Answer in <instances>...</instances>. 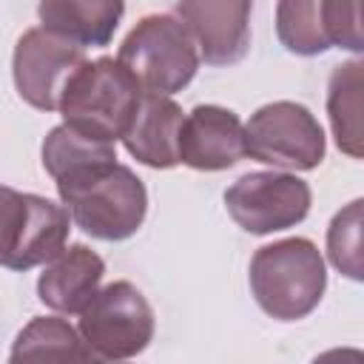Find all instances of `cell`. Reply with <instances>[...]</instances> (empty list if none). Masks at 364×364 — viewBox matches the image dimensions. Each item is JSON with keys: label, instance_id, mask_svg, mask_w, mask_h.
Returning <instances> with one entry per match:
<instances>
[{"label": "cell", "instance_id": "1", "mask_svg": "<svg viewBox=\"0 0 364 364\" xmlns=\"http://www.w3.org/2000/svg\"><path fill=\"white\" fill-rule=\"evenodd\" d=\"M54 185L71 222L91 239L122 242L145 222L148 191L142 179L117 159L74 171Z\"/></svg>", "mask_w": 364, "mask_h": 364}, {"label": "cell", "instance_id": "2", "mask_svg": "<svg viewBox=\"0 0 364 364\" xmlns=\"http://www.w3.org/2000/svg\"><path fill=\"white\" fill-rule=\"evenodd\" d=\"M256 304L276 321L307 318L324 299L327 264L321 250L304 239L290 236L262 245L247 270Z\"/></svg>", "mask_w": 364, "mask_h": 364}, {"label": "cell", "instance_id": "3", "mask_svg": "<svg viewBox=\"0 0 364 364\" xmlns=\"http://www.w3.org/2000/svg\"><path fill=\"white\" fill-rule=\"evenodd\" d=\"M142 85L117 57L85 60L60 94V117L74 131L117 142L136 111Z\"/></svg>", "mask_w": 364, "mask_h": 364}, {"label": "cell", "instance_id": "4", "mask_svg": "<svg viewBox=\"0 0 364 364\" xmlns=\"http://www.w3.org/2000/svg\"><path fill=\"white\" fill-rule=\"evenodd\" d=\"M117 60L142 91L173 97L199 71V48L176 14H145L122 40Z\"/></svg>", "mask_w": 364, "mask_h": 364}, {"label": "cell", "instance_id": "5", "mask_svg": "<svg viewBox=\"0 0 364 364\" xmlns=\"http://www.w3.org/2000/svg\"><path fill=\"white\" fill-rule=\"evenodd\" d=\"M77 316V330L97 361L136 358L154 341V307L142 290L125 279L100 287Z\"/></svg>", "mask_w": 364, "mask_h": 364}, {"label": "cell", "instance_id": "6", "mask_svg": "<svg viewBox=\"0 0 364 364\" xmlns=\"http://www.w3.org/2000/svg\"><path fill=\"white\" fill-rule=\"evenodd\" d=\"M68 230L65 205L0 185V267L31 270L51 262L68 245Z\"/></svg>", "mask_w": 364, "mask_h": 364}, {"label": "cell", "instance_id": "7", "mask_svg": "<svg viewBox=\"0 0 364 364\" xmlns=\"http://www.w3.org/2000/svg\"><path fill=\"white\" fill-rule=\"evenodd\" d=\"M327 136L316 114L293 100H276L245 122V156L279 171H316L324 162Z\"/></svg>", "mask_w": 364, "mask_h": 364}, {"label": "cell", "instance_id": "8", "mask_svg": "<svg viewBox=\"0 0 364 364\" xmlns=\"http://www.w3.org/2000/svg\"><path fill=\"white\" fill-rule=\"evenodd\" d=\"M310 205V185L290 171H253L239 176L225 191V208L230 219L253 236L296 228L307 219Z\"/></svg>", "mask_w": 364, "mask_h": 364}, {"label": "cell", "instance_id": "9", "mask_svg": "<svg viewBox=\"0 0 364 364\" xmlns=\"http://www.w3.org/2000/svg\"><path fill=\"white\" fill-rule=\"evenodd\" d=\"M85 63V48L51 31L28 28L20 34L11 57L14 88L23 102L37 111H57L68 77Z\"/></svg>", "mask_w": 364, "mask_h": 364}, {"label": "cell", "instance_id": "10", "mask_svg": "<svg viewBox=\"0 0 364 364\" xmlns=\"http://www.w3.org/2000/svg\"><path fill=\"white\" fill-rule=\"evenodd\" d=\"M253 0H176V17L191 31L208 65H236L250 48Z\"/></svg>", "mask_w": 364, "mask_h": 364}, {"label": "cell", "instance_id": "11", "mask_svg": "<svg viewBox=\"0 0 364 364\" xmlns=\"http://www.w3.org/2000/svg\"><path fill=\"white\" fill-rule=\"evenodd\" d=\"M245 156V122L225 105H196L179 128V162L193 171H228Z\"/></svg>", "mask_w": 364, "mask_h": 364}, {"label": "cell", "instance_id": "12", "mask_svg": "<svg viewBox=\"0 0 364 364\" xmlns=\"http://www.w3.org/2000/svg\"><path fill=\"white\" fill-rule=\"evenodd\" d=\"M182 119H185V111L173 97L142 91L136 111L131 114V122L119 139L136 162L165 171V168L179 165Z\"/></svg>", "mask_w": 364, "mask_h": 364}, {"label": "cell", "instance_id": "13", "mask_svg": "<svg viewBox=\"0 0 364 364\" xmlns=\"http://www.w3.org/2000/svg\"><path fill=\"white\" fill-rule=\"evenodd\" d=\"M105 262L88 245H65L51 262L43 264L37 279V299L54 313H80L100 290Z\"/></svg>", "mask_w": 364, "mask_h": 364}, {"label": "cell", "instance_id": "14", "mask_svg": "<svg viewBox=\"0 0 364 364\" xmlns=\"http://www.w3.org/2000/svg\"><path fill=\"white\" fill-rule=\"evenodd\" d=\"M125 0H40V26L80 48H102L114 40Z\"/></svg>", "mask_w": 364, "mask_h": 364}, {"label": "cell", "instance_id": "15", "mask_svg": "<svg viewBox=\"0 0 364 364\" xmlns=\"http://www.w3.org/2000/svg\"><path fill=\"white\" fill-rule=\"evenodd\" d=\"M361 91H364V63L347 60L330 71L327 82V117L336 145L350 159H361Z\"/></svg>", "mask_w": 364, "mask_h": 364}, {"label": "cell", "instance_id": "16", "mask_svg": "<svg viewBox=\"0 0 364 364\" xmlns=\"http://www.w3.org/2000/svg\"><path fill=\"white\" fill-rule=\"evenodd\" d=\"M48 358V361H97L77 327L63 316H34L14 338L9 361Z\"/></svg>", "mask_w": 364, "mask_h": 364}, {"label": "cell", "instance_id": "17", "mask_svg": "<svg viewBox=\"0 0 364 364\" xmlns=\"http://www.w3.org/2000/svg\"><path fill=\"white\" fill-rule=\"evenodd\" d=\"M40 159H43L46 173L57 182V179H63L74 171L88 168V165L117 159V145L105 142V139L85 136V134H80V131H74L71 125L63 122V125L51 128L48 136L43 139Z\"/></svg>", "mask_w": 364, "mask_h": 364}, {"label": "cell", "instance_id": "18", "mask_svg": "<svg viewBox=\"0 0 364 364\" xmlns=\"http://www.w3.org/2000/svg\"><path fill=\"white\" fill-rule=\"evenodd\" d=\"M276 37L296 57H318L330 48L321 26V0H276Z\"/></svg>", "mask_w": 364, "mask_h": 364}, {"label": "cell", "instance_id": "19", "mask_svg": "<svg viewBox=\"0 0 364 364\" xmlns=\"http://www.w3.org/2000/svg\"><path fill=\"white\" fill-rule=\"evenodd\" d=\"M361 210H364V202L361 199H353L327 225V259H330V264L341 276H347L353 282H361L364 279V262H361Z\"/></svg>", "mask_w": 364, "mask_h": 364}, {"label": "cell", "instance_id": "20", "mask_svg": "<svg viewBox=\"0 0 364 364\" xmlns=\"http://www.w3.org/2000/svg\"><path fill=\"white\" fill-rule=\"evenodd\" d=\"M321 26L330 48H344L353 54L364 51L361 0H321Z\"/></svg>", "mask_w": 364, "mask_h": 364}]
</instances>
